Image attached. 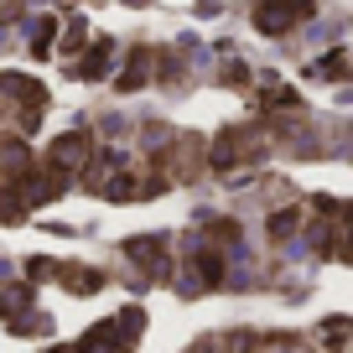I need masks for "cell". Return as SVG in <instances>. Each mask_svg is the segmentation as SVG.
Segmentation results:
<instances>
[{
    "label": "cell",
    "mask_w": 353,
    "mask_h": 353,
    "mask_svg": "<svg viewBox=\"0 0 353 353\" xmlns=\"http://www.w3.org/2000/svg\"><path fill=\"white\" fill-rule=\"evenodd\" d=\"M145 317L141 312H114L110 322H99V327L83 332V353H125L135 338H141Z\"/></svg>",
    "instance_id": "6da1fadb"
},
{
    "label": "cell",
    "mask_w": 353,
    "mask_h": 353,
    "mask_svg": "<svg viewBox=\"0 0 353 353\" xmlns=\"http://www.w3.org/2000/svg\"><path fill=\"white\" fill-rule=\"evenodd\" d=\"M104 63H110V42L94 47V52L83 57V68H78V73H83V78H99V73H104Z\"/></svg>",
    "instance_id": "3957f363"
},
{
    "label": "cell",
    "mask_w": 353,
    "mask_h": 353,
    "mask_svg": "<svg viewBox=\"0 0 353 353\" xmlns=\"http://www.w3.org/2000/svg\"><path fill=\"white\" fill-rule=\"evenodd\" d=\"M307 11H312V0H260V6H254V26L270 32V37H281V32H291Z\"/></svg>",
    "instance_id": "7a4b0ae2"
},
{
    "label": "cell",
    "mask_w": 353,
    "mask_h": 353,
    "mask_svg": "<svg viewBox=\"0 0 353 353\" xmlns=\"http://www.w3.org/2000/svg\"><path fill=\"white\" fill-rule=\"evenodd\" d=\"M57 353H73V348H57Z\"/></svg>",
    "instance_id": "277c9868"
}]
</instances>
